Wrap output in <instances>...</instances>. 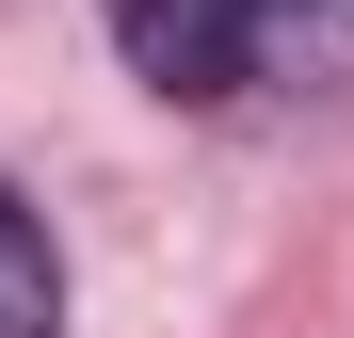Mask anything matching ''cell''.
I'll return each instance as SVG.
<instances>
[{
	"mask_svg": "<svg viewBox=\"0 0 354 338\" xmlns=\"http://www.w3.org/2000/svg\"><path fill=\"white\" fill-rule=\"evenodd\" d=\"M0 338H65V242L17 178H0Z\"/></svg>",
	"mask_w": 354,
	"mask_h": 338,
	"instance_id": "3",
	"label": "cell"
},
{
	"mask_svg": "<svg viewBox=\"0 0 354 338\" xmlns=\"http://www.w3.org/2000/svg\"><path fill=\"white\" fill-rule=\"evenodd\" d=\"M113 48H129L145 97H242L258 81V0H113Z\"/></svg>",
	"mask_w": 354,
	"mask_h": 338,
	"instance_id": "1",
	"label": "cell"
},
{
	"mask_svg": "<svg viewBox=\"0 0 354 338\" xmlns=\"http://www.w3.org/2000/svg\"><path fill=\"white\" fill-rule=\"evenodd\" d=\"M258 81L354 97V0H258Z\"/></svg>",
	"mask_w": 354,
	"mask_h": 338,
	"instance_id": "2",
	"label": "cell"
}]
</instances>
